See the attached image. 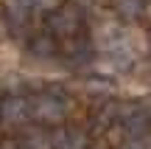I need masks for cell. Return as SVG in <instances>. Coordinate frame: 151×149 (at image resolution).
<instances>
[{
  "label": "cell",
  "mask_w": 151,
  "mask_h": 149,
  "mask_svg": "<svg viewBox=\"0 0 151 149\" xmlns=\"http://www.w3.org/2000/svg\"><path fill=\"white\" fill-rule=\"evenodd\" d=\"M31 116L37 118V121H42V124H59V121H65V116H67V104L59 96L45 93V96H37V99H34Z\"/></svg>",
  "instance_id": "obj_1"
},
{
  "label": "cell",
  "mask_w": 151,
  "mask_h": 149,
  "mask_svg": "<svg viewBox=\"0 0 151 149\" xmlns=\"http://www.w3.org/2000/svg\"><path fill=\"white\" fill-rule=\"evenodd\" d=\"M48 25H50V31L70 37V34H76V31H78V25H81V11L76 9V6H59V9L50 11Z\"/></svg>",
  "instance_id": "obj_2"
},
{
  "label": "cell",
  "mask_w": 151,
  "mask_h": 149,
  "mask_svg": "<svg viewBox=\"0 0 151 149\" xmlns=\"http://www.w3.org/2000/svg\"><path fill=\"white\" fill-rule=\"evenodd\" d=\"M0 116H3L6 124H20L28 118V101L22 96H11L0 104Z\"/></svg>",
  "instance_id": "obj_3"
},
{
  "label": "cell",
  "mask_w": 151,
  "mask_h": 149,
  "mask_svg": "<svg viewBox=\"0 0 151 149\" xmlns=\"http://www.w3.org/2000/svg\"><path fill=\"white\" fill-rule=\"evenodd\" d=\"M123 124H126V129H129V135L143 138L151 129V113H146V110H126Z\"/></svg>",
  "instance_id": "obj_4"
},
{
  "label": "cell",
  "mask_w": 151,
  "mask_h": 149,
  "mask_svg": "<svg viewBox=\"0 0 151 149\" xmlns=\"http://www.w3.org/2000/svg\"><path fill=\"white\" fill-rule=\"evenodd\" d=\"M53 146L56 149H87V135L76 127H67V129H59L53 135Z\"/></svg>",
  "instance_id": "obj_5"
},
{
  "label": "cell",
  "mask_w": 151,
  "mask_h": 149,
  "mask_svg": "<svg viewBox=\"0 0 151 149\" xmlns=\"http://www.w3.org/2000/svg\"><path fill=\"white\" fill-rule=\"evenodd\" d=\"M112 3H115V11L123 20H137L146 11V0H112Z\"/></svg>",
  "instance_id": "obj_6"
},
{
  "label": "cell",
  "mask_w": 151,
  "mask_h": 149,
  "mask_svg": "<svg viewBox=\"0 0 151 149\" xmlns=\"http://www.w3.org/2000/svg\"><path fill=\"white\" fill-rule=\"evenodd\" d=\"M31 48H34V54H37V56H50L56 45H53V39L39 37V39H34V42H31Z\"/></svg>",
  "instance_id": "obj_7"
},
{
  "label": "cell",
  "mask_w": 151,
  "mask_h": 149,
  "mask_svg": "<svg viewBox=\"0 0 151 149\" xmlns=\"http://www.w3.org/2000/svg\"><path fill=\"white\" fill-rule=\"evenodd\" d=\"M22 149H50V144H48V138H45V135L31 132L25 141H22Z\"/></svg>",
  "instance_id": "obj_8"
},
{
  "label": "cell",
  "mask_w": 151,
  "mask_h": 149,
  "mask_svg": "<svg viewBox=\"0 0 151 149\" xmlns=\"http://www.w3.org/2000/svg\"><path fill=\"white\" fill-rule=\"evenodd\" d=\"M56 0H11V9H17V11H25V9H31V6H53Z\"/></svg>",
  "instance_id": "obj_9"
},
{
  "label": "cell",
  "mask_w": 151,
  "mask_h": 149,
  "mask_svg": "<svg viewBox=\"0 0 151 149\" xmlns=\"http://www.w3.org/2000/svg\"><path fill=\"white\" fill-rule=\"evenodd\" d=\"M0 149H20V146H17L14 141H3V144H0Z\"/></svg>",
  "instance_id": "obj_10"
},
{
  "label": "cell",
  "mask_w": 151,
  "mask_h": 149,
  "mask_svg": "<svg viewBox=\"0 0 151 149\" xmlns=\"http://www.w3.org/2000/svg\"><path fill=\"white\" fill-rule=\"evenodd\" d=\"M123 149H143V144H137V141H132V144H126Z\"/></svg>",
  "instance_id": "obj_11"
}]
</instances>
